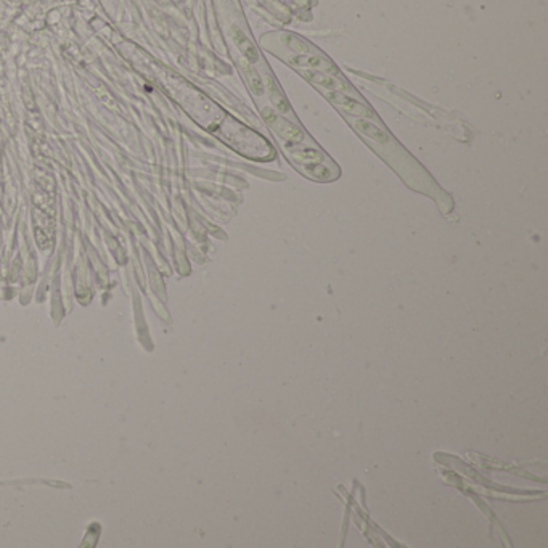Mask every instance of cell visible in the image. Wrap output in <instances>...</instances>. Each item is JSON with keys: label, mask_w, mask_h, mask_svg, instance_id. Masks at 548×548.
I'll list each match as a JSON object with an SVG mask.
<instances>
[{"label": "cell", "mask_w": 548, "mask_h": 548, "mask_svg": "<svg viewBox=\"0 0 548 548\" xmlns=\"http://www.w3.org/2000/svg\"><path fill=\"white\" fill-rule=\"evenodd\" d=\"M262 116L265 117V121H267L269 126L272 127L274 131L280 135V137L290 140V141H299V140L304 139V134L301 132L298 127H294L288 119H283V117L276 115L275 111L265 108V110H262Z\"/></svg>", "instance_id": "1"}, {"label": "cell", "mask_w": 548, "mask_h": 548, "mask_svg": "<svg viewBox=\"0 0 548 548\" xmlns=\"http://www.w3.org/2000/svg\"><path fill=\"white\" fill-rule=\"evenodd\" d=\"M330 98H332L334 103L341 105V108H344L346 111H349V113H352V115L361 116V115H368L370 113V111L365 108V106H362L361 103H357L354 98L344 95V93L332 92V93H330Z\"/></svg>", "instance_id": "2"}, {"label": "cell", "mask_w": 548, "mask_h": 548, "mask_svg": "<svg viewBox=\"0 0 548 548\" xmlns=\"http://www.w3.org/2000/svg\"><path fill=\"white\" fill-rule=\"evenodd\" d=\"M265 84H267L269 97L275 103L276 108H279L281 113H288V111H290V103H288L286 97L281 93L280 87L276 86V82L274 81V78H270V76H267V78H265Z\"/></svg>", "instance_id": "3"}, {"label": "cell", "mask_w": 548, "mask_h": 548, "mask_svg": "<svg viewBox=\"0 0 548 548\" xmlns=\"http://www.w3.org/2000/svg\"><path fill=\"white\" fill-rule=\"evenodd\" d=\"M356 126L361 129V132H363L365 135H368L370 139H375L376 141H381V144H386V141H389V135L385 131H381L378 126H375L373 122H370L367 119H357Z\"/></svg>", "instance_id": "4"}, {"label": "cell", "mask_w": 548, "mask_h": 548, "mask_svg": "<svg viewBox=\"0 0 548 548\" xmlns=\"http://www.w3.org/2000/svg\"><path fill=\"white\" fill-rule=\"evenodd\" d=\"M303 170L305 174H308L309 177H312L314 180H332L334 179L336 175L332 174V170H330L327 166H322L320 163H310V164H304Z\"/></svg>", "instance_id": "5"}, {"label": "cell", "mask_w": 548, "mask_h": 548, "mask_svg": "<svg viewBox=\"0 0 548 548\" xmlns=\"http://www.w3.org/2000/svg\"><path fill=\"white\" fill-rule=\"evenodd\" d=\"M291 63L296 64V66H299V68H304V66H308V68H323V69H327V71H330V69L333 68L332 63H328L325 58L317 57V55H314V57H303V55H301V57L293 58Z\"/></svg>", "instance_id": "6"}, {"label": "cell", "mask_w": 548, "mask_h": 548, "mask_svg": "<svg viewBox=\"0 0 548 548\" xmlns=\"http://www.w3.org/2000/svg\"><path fill=\"white\" fill-rule=\"evenodd\" d=\"M235 39H237V44L241 49V52H243V55L247 58L250 62H257L259 60V55H257V50L255 49V45H252L250 40H247V37H245V34L238 31V29H235Z\"/></svg>", "instance_id": "7"}, {"label": "cell", "mask_w": 548, "mask_h": 548, "mask_svg": "<svg viewBox=\"0 0 548 548\" xmlns=\"http://www.w3.org/2000/svg\"><path fill=\"white\" fill-rule=\"evenodd\" d=\"M245 74H246V79H247V84H250V88L252 91V93H256V95H262L264 93V81L261 79V76H259L255 69H251L250 66H245Z\"/></svg>", "instance_id": "8"}, {"label": "cell", "mask_w": 548, "mask_h": 548, "mask_svg": "<svg viewBox=\"0 0 548 548\" xmlns=\"http://www.w3.org/2000/svg\"><path fill=\"white\" fill-rule=\"evenodd\" d=\"M296 159H299V161H312V163H320L323 156L318 153L317 150L314 148H304V150H299L293 155Z\"/></svg>", "instance_id": "9"}, {"label": "cell", "mask_w": 548, "mask_h": 548, "mask_svg": "<svg viewBox=\"0 0 548 548\" xmlns=\"http://www.w3.org/2000/svg\"><path fill=\"white\" fill-rule=\"evenodd\" d=\"M308 78H309V79H312V82H317V84H320V86L327 87V88H334V87H338V86H339L338 82H336L334 79L328 78V76L318 74V73H312V74H308Z\"/></svg>", "instance_id": "10"}]
</instances>
